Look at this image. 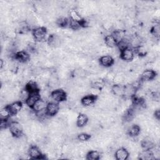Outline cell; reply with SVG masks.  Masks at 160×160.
<instances>
[{
  "instance_id": "obj_15",
  "label": "cell",
  "mask_w": 160,
  "mask_h": 160,
  "mask_svg": "<svg viewBox=\"0 0 160 160\" xmlns=\"http://www.w3.org/2000/svg\"><path fill=\"white\" fill-rule=\"evenodd\" d=\"M141 144L142 148L146 150H151L155 146L152 139L149 136H146L142 140Z\"/></svg>"
},
{
  "instance_id": "obj_11",
  "label": "cell",
  "mask_w": 160,
  "mask_h": 160,
  "mask_svg": "<svg viewBox=\"0 0 160 160\" xmlns=\"http://www.w3.org/2000/svg\"><path fill=\"white\" fill-rule=\"evenodd\" d=\"M48 43L52 48H58L61 44L62 39L58 35L51 34L48 39Z\"/></svg>"
},
{
  "instance_id": "obj_29",
  "label": "cell",
  "mask_w": 160,
  "mask_h": 160,
  "mask_svg": "<svg viewBox=\"0 0 160 160\" xmlns=\"http://www.w3.org/2000/svg\"><path fill=\"white\" fill-rule=\"evenodd\" d=\"M29 95H30V92L26 89L21 90L19 94V98L21 100L20 101L26 102V101L27 99L28 98V97L29 96Z\"/></svg>"
},
{
  "instance_id": "obj_25",
  "label": "cell",
  "mask_w": 160,
  "mask_h": 160,
  "mask_svg": "<svg viewBox=\"0 0 160 160\" xmlns=\"http://www.w3.org/2000/svg\"><path fill=\"white\" fill-rule=\"evenodd\" d=\"M11 115L12 114L7 106L6 107L1 108V109L0 110V119H9V118Z\"/></svg>"
},
{
  "instance_id": "obj_32",
  "label": "cell",
  "mask_w": 160,
  "mask_h": 160,
  "mask_svg": "<svg viewBox=\"0 0 160 160\" xmlns=\"http://www.w3.org/2000/svg\"><path fill=\"white\" fill-rule=\"evenodd\" d=\"M154 116L156 120L159 121L160 119V111L159 109H156L154 112Z\"/></svg>"
},
{
  "instance_id": "obj_16",
  "label": "cell",
  "mask_w": 160,
  "mask_h": 160,
  "mask_svg": "<svg viewBox=\"0 0 160 160\" xmlns=\"http://www.w3.org/2000/svg\"><path fill=\"white\" fill-rule=\"evenodd\" d=\"M47 105H48V102L46 100L40 98L36 102V103L32 107V109L34 111L38 112V111L46 109Z\"/></svg>"
},
{
  "instance_id": "obj_3",
  "label": "cell",
  "mask_w": 160,
  "mask_h": 160,
  "mask_svg": "<svg viewBox=\"0 0 160 160\" xmlns=\"http://www.w3.org/2000/svg\"><path fill=\"white\" fill-rule=\"evenodd\" d=\"M46 33L47 31L44 27H38L32 31V36L34 39L38 42H41L44 39Z\"/></svg>"
},
{
  "instance_id": "obj_22",
  "label": "cell",
  "mask_w": 160,
  "mask_h": 160,
  "mask_svg": "<svg viewBox=\"0 0 160 160\" xmlns=\"http://www.w3.org/2000/svg\"><path fill=\"white\" fill-rule=\"evenodd\" d=\"M69 16H70V19L76 21H79V22H82V21L83 20L81 15L80 14V13L75 9H71L69 11Z\"/></svg>"
},
{
  "instance_id": "obj_17",
  "label": "cell",
  "mask_w": 160,
  "mask_h": 160,
  "mask_svg": "<svg viewBox=\"0 0 160 160\" xmlns=\"http://www.w3.org/2000/svg\"><path fill=\"white\" fill-rule=\"evenodd\" d=\"M97 98L98 97L91 95V94L84 96L81 98V102L82 105H83L84 106H90L95 102V101L97 99Z\"/></svg>"
},
{
  "instance_id": "obj_5",
  "label": "cell",
  "mask_w": 160,
  "mask_h": 160,
  "mask_svg": "<svg viewBox=\"0 0 160 160\" xmlns=\"http://www.w3.org/2000/svg\"><path fill=\"white\" fill-rule=\"evenodd\" d=\"M28 155L30 158L34 159H42V154L40 149L36 146H31L28 149Z\"/></svg>"
},
{
  "instance_id": "obj_27",
  "label": "cell",
  "mask_w": 160,
  "mask_h": 160,
  "mask_svg": "<svg viewBox=\"0 0 160 160\" xmlns=\"http://www.w3.org/2000/svg\"><path fill=\"white\" fill-rule=\"evenodd\" d=\"M73 73H74V75L75 77L79 78V79H82L86 76L88 72L86 70H85L84 69L77 68L74 70Z\"/></svg>"
},
{
  "instance_id": "obj_4",
  "label": "cell",
  "mask_w": 160,
  "mask_h": 160,
  "mask_svg": "<svg viewBox=\"0 0 160 160\" xmlns=\"http://www.w3.org/2000/svg\"><path fill=\"white\" fill-rule=\"evenodd\" d=\"M134 51L132 48H127L123 49L122 51H121L120 52L121 59L126 62H129L132 61L134 58Z\"/></svg>"
},
{
  "instance_id": "obj_12",
  "label": "cell",
  "mask_w": 160,
  "mask_h": 160,
  "mask_svg": "<svg viewBox=\"0 0 160 160\" xmlns=\"http://www.w3.org/2000/svg\"><path fill=\"white\" fill-rule=\"evenodd\" d=\"M14 58L18 61L21 63H26L29 60L30 56L29 53L26 51H20L19 52H16Z\"/></svg>"
},
{
  "instance_id": "obj_26",
  "label": "cell",
  "mask_w": 160,
  "mask_h": 160,
  "mask_svg": "<svg viewBox=\"0 0 160 160\" xmlns=\"http://www.w3.org/2000/svg\"><path fill=\"white\" fill-rule=\"evenodd\" d=\"M69 18L65 17H59L56 21V24L61 28H67L69 25Z\"/></svg>"
},
{
  "instance_id": "obj_23",
  "label": "cell",
  "mask_w": 160,
  "mask_h": 160,
  "mask_svg": "<svg viewBox=\"0 0 160 160\" xmlns=\"http://www.w3.org/2000/svg\"><path fill=\"white\" fill-rule=\"evenodd\" d=\"M25 89H26L30 93L39 92V88L38 84L32 81H29L26 84Z\"/></svg>"
},
{
  "instance_id": "obj_2",
  "label": "cell",
  "mask_w": 160,
  "mask_h": 160,
  "mask_svg": "<svg viewBox=\"0 0 160 160\" xmlns=\"http://www.w3.org/2000/svg\"><path fill=\"white\" fill-rule=\"evenodd\" d=\"M10 133L15 138H18L22 134V127L18 121H12L9 126Z\"/></svg>"
},
{
  "instance_id": "obj_14",
  "label": "cell",
  "mask_w": 160,
  "mask_h": 160,
  "mask_svg": "<svg viewBox=\"0 0 160 160\" xmlns=\"http://www.w3.org/2000/svg\"><path fill=\"white\" fill-rule=\"evenodd\" d=\"M40 98H41V96L39 92L30 93L29 96L28 97V98L26 101V105H28V107L32 108V107L34 106L36 102Z\"/></svg>"
},
{
  "instance_id": "obj_9",
  "label": "cell",
  "mask_w": 160,
  "mask_h": 160,
  "mask_svg": "<svg viewBox=\"0 0 160 160\" xmlns=\"http://www.w3.org/2000/svg\"><path fill=\"white\" fill-rule=\"evenodd\" d=\"M129 153L124 148H120L116 150L114 157L117 160H126L128 158Z\"/></svg>"
},
{
  "instance_id": "obj_18",
  "label": "cell",
  "mask_w": 160,
  "mask_h": 160,
  "mask_svg": "<svg viewBox=\"0 0 160 160\" xmlns=\"http://www.w3.org/2000/svg\"><path fill=\"white\" fill-rule=\"evenodd\" d=\"M128 134L131 138H136L141 132V128L138 124H132L128 128Z\"/></svg>"
},
{
  "instance_id": "obj_28",
  "label": "cell",
  "mask_w": 160,
  "mask_h": 160,
  "mask_svg": "<svg viewBox=\"0 0 160 160\" xmlns=\"http://www.w3.org/2000/svg\"><path fill=\"white\" fill-rule=\"evenodd\" d=\"M68 28H69L70 29H71L72 30H78L79 29H80L81 28H82V27L81 22L76 21L72 20L69 18Z\"/></svg>"
},
{
  "instance_id": "obj_7",
  "label": "cell",
  "mask_w": 160,
  "mask_h": 160,
  "mask_svg": "<svg viewBox=\"0 0 160 160\" xmlns=\"http://www.w3.org/2000/svg\"><path fill=\"white\" fill-rule=\"evenodd\" d=\"M12 115L18 114L22 109V102L20 101H14L7 106Z\"/></svg>"
},
{
  "instance_id": "obj_1",
  "label": "cell",
  "mask_w": 160,
  "mask_h": 160,
  "mask_svg": "<svg viewBox=\"0 0 160 160\" xmlns=\"http://www.w3.org/2000/svg\"><path fill=\"white\" fill-rule=\"evenodd\" d=\"M50 98L52 99L50 102H60L64 101L67 98V94L65 91L61 89H56L51 92Z\"/></svg>"
},
{
  "instance_id": "obj_31",
  "label": "cell",
  "mask_w": 160,
  "mask_h": 160,
  "mask_svg": "<svg viewBox=\"0 0 160 160\" xmlns=\"http://www.w3.org/2000/svg\"><path fill=\"white\" fill-rule=\"evenodd\" d=\"M104 86V83L102 81H95L93 82H92L91 87L98 89H102L103 87Z\"/></svg>"
},
{
  "instance_id": "obj_10",
  "label": "cell",
  "mask_w": 160,
  "mask_h": 160,
  "mask_svg": "<svg viewBox=\"0 0 160 160\" xmlns=\"http://www.w3.org/2000/svg\"><path fill=\"white\" fill-rule=\"evenodd\" d=\"M99 64L105 68L111 67L114 63V60L113 58L110 55H104L99 58Z\"/></svg>"
},
{
  "instance_id": "obj_13",
  "label": "cell",
  "mask_w": 160,
  "mask_h": 160,
  "mask_svg": "<svg viewBox=\"0 0 160 160\" xmlns=\"http://www.w3.org/2000/svg\"><path fill=\"white\" fill-rule=\"evenodd\" d=\"M125 85L121 84H115L111 87V92L118 97L124 96Z\"/></svg>"
},
{
  "instance_id": "obj_6",
  "label": "cell",
  "mask_w": 160,
  "mask_h": 160,
  "mask_svg": "<svg viewBox=\"0 0 160 160\" xmlns=\"http://www.w3.org/2000/svg\"><path fill=\"white\" fill-rule=\"evenodd\" d=\"M59 103L56 102H49L46 107V112L49 116H55L59 110Z\"/></svg>"
},
{
  "instance_id": "obj_24",
  "label": "cell",
  "mask_w": 160,
  "mask_h": 160,
  "mask_svg": "<svg viewBox=\"0 0 160 160\" xmlns=\"http://www.w3.org/2000/svg\"><path fill=\"white\" fill-rule=\"evenodd\" d=\"M101 158V153L96 150L90 151L86 154V159L89 160H98Z\"/></svg>"
},
{
  "instance_id": "obj_20",
  "label": "cell",
  "mask_w": 160,
  "mask_h": 160,
  "mask_svg": "<svg viewBox=\"0 0 160 160\" xmlns=\"http://www.w3.org/2000/svg\"><path fill=\"white\" fill-rule=\"evenodd\" d=\"M104 42L106 44V45L110 48H112L116 46L117 45V41L115 39V38H114V36L111 34H108L106 35L104 38Z\"/></svg>"
},
{
  "instance_id": "obj_8",
  "label": "cell",
  "mask_w": 160,
  "mask_h": 160,
  "mask_svg": "<svg viewBox=\"0 0 160 160\" xmlns=\"http://www.w3.org/2000/svg\"><path fill=\"white\" fill-rule=\"evenodd\" d=\"M156 76V72L152 69H146L142 71L141 73V79L142 81H148L152 80L155 78Z\"/></svg>"
},
{
  "instance_id": "obj_30",
  "label": "cell",
  "mask_w": 160,
  "mask_h": 160,
  "mask_svg": "<svg viewBox=\"0 0 160 160\" xmlns=\"http://www.w3.org/2000/svg\"><path fill=\"white\" fill-rule=\"evenodd\" d=\"M77 138L80 142H85L88 141L91 138V135L86 132H82L78 135Z\"/></svg>"
},
{
  "instance_id": "obj_21",
  "label": "cell",
  "mask_w": 160,
  "mask_h": 160,
  "mask_svg": "<svg viewBox=\"0 0 160 160\" xmlns=\"http://www.w3.org/2000/svg\"><path fill=\"white\" fill-rule=\"evenodd\" d=\"M138 156V158L141 160H151L154 159L153 154L151 150L144 149V151L139 153Z\"/></svg>"
},
{
  "instance_id": "obj_19",
  "label": "cell",
  "mask_w": 160,
  "mask_h": 160,
  "mask_svg": "<svg viewBox=\"0 0 160 160\" xmlns=\"http://www.w3.org/2000/svg\"><path fill=\"white\" fill-rule=\"evenodd\" d=\"M88 117L84 113H80L76 119V125L79 128H82L85 126L88 122Z\"/></svg>"
},
{
  "instance_id": "obj_33",
  "label": "cell",
  "mask_w": 160,
  "mask_h": 160,
  "mask_svg": "<svg viewBox=\"0 0 160 160\" xmlns=\"http://www.w3.org/2000/svg\"><path fill=\"white\" fill-rule=\"evenodd\" d=\"M4 61H3V59H0V68L1 69H2V68H3V66H4Z\"/></svg>"
}]
</instances>
